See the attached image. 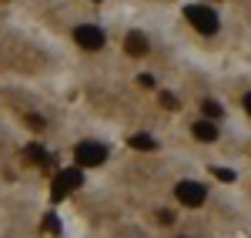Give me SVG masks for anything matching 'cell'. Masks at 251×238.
<instances>
[{
    "label": "cell",
    "instance_id": "277c9868",
    "mask_svg": "<svg viewBox=\"0 0 251 238\" xmlns=\"http://www.w3.org/2000/svg\"><path fill=\"white\" fill-rule=\"evenodd\" d=\"M74 40L84 51H100L104 47V30L94 27V24H80V27H74Z\"/></svg>",
    "mask_w": 251,
    "mask_h": 238
},
{
    "label": "cell",
    "instance_id": "52a82bcc",
    "mask_svg": "<svg viewBox=\"0 0 251 238\" xmlns=\"http://www.w3.org/2000/svg\"><path fill=\"white\" fill-rule=\"evenodd\" d=\"M194 138L198 141H218V128H214L211 121H198L194 124Z\"/></svg>",
    "mask_w": 251,
    "mask_h": 238
},
{
    "label": "cell",
    "instance_id": "8992f818",
    "mask_svg": "<svg viewBox=\"0 0 251 238\" xmlns=\"http://www.w3.org/2000/svg\"><path fill=\"white\" fill-rule=\"evenodd\" d=\"M124 51H127L131 57H144V54H148V37H144L141 30H131V34L124 37Z\"/></svg>",
    "mask_w": 251,
    "mask_h": 238
},
{
    "label": "cell",
    "instance_id": "3957f363",
    "mask_svg": "<svg viewBox=\"0 0 251 238\" xmlns=\"http://www.w3.org/2000/svg\"><path fill=\"white\" fill-rule=\"evenodd\" d=\"M74 158H77V164H84V168H97V164L107 161V148L97 144V141H80L77 151H74Z\"/></svg>",
    "mask_w": 251,
    "mask_h": 238
},
{
    "label": "cell",
    "instance_id": "5bb4252c",
    "mask_svg": "<svg viewBox=\"0 0 251 238\" xmlns=\"http://www.w3.org/2000/svg\"><path fill=\"white\" fill-rule=\"evenodd\" d=\"M137 80H141L144 87H154V78H151V74H141V78H137Z\"/></svg>",
    "mask_w": 251,
    "mask_h": 238
},
{
    "label": "cell",
    "instance_id": "7a4b0ae2",
    "mask_svg": "<svg viewBox=\"0 0 251 238\" xmlns=\"http://www.w3.org/2000/svg\"><path fill=\"white\" fill-rule=\"evenodd\" d=\"M80 185H84L80 168H64V171H57V178H54V185H50V188H54L50 195H54V201H60V198H67L74 188H80Z\"/></svg>",
    "mask_w": 251,
    "mask_h": 238
},
{
    "label": "cell",
    "instance_id": "6da1fadb",
    "mask_svg": "<svg viewBox=\"0 0 251 238\" xmlns=\"http://www.w3.org/2000/svg\"><path fill=\"white\" fill-rule=\"evenodd\" d=\"M184 17L191 20V27L201 30V34H214L218 30V14H214L211 7H204V3H188L184 7Z\"/></svg>",
    "mask_w": 251,
    "mask_h": 238
},
{
    "label": "cell",
    "instance_id": "4fadbf2b",
    "mask_svg": "<svg viewBox=\"0 0 251 238\" xmlns=\"http://www.w3.org/2000/svg\"><path fill=\"white\" fill-rule=\"evenodd\" d=\"M161 101H164V104H168L171 111H174V107H177V98H174V94H161Z\"/></svg>",
    "mask_w": 251,
    "mask_h": 238
},
{
    "label": "cell",
    "instance_id": "ba28073f",
    "mask_svg": "<svg viewBox=\"0 0 251 238\" xmlns=\"http://www.w3.org/2000/svg\"><path fill=\"white\" fill-rule=\"evenodd\" d=\"M127 144H131L134 151H154V148H157V141L151 138V134H131Z\"/></svg>",
    "mask_w": 251,
    "mask_h": 238
},
{
    "label": "cell",
    "instance_id": "7c38bea8",
    "mask_svg": "<svg viewBox=\"0 0 251 238\" xmlns=\"http://www.w3.org/2000/svg\"><path fill=\"white\" fill-rule=\"evenodd\" d=\"M44 228H50V232H60V221L54 218V215H47V218H44Z\"/></svg>",
    "mask_w": 251,
    "mask_h": 238
},
{
    "label": "cell",
    "instance_id": "5b68a950",
    "mask_svg": "<svg viewBox=\"0 0 251 238\" xmlns=\"http://www.w3.org/2000/svg\"><path fill=\"white\" fill-rule=\"evenodd\" d=\"M174 195H177L181 205H188V208H198V205H204V198H208L204 185H198V181H181Z\"/></svg>",
    "mask_w": 251,
    "mask_h": 238
},
{
    "label": "cell",
    "instance_id": "9c48e42d",
    "mask_svg": "<svg viewBox=\"0 0 251 238\" xmlns=\"http://www.w3.org/2000/svg\"><path fill=\"white\" fill-rule=\"evenodd\" d=\"M24 158H30V161H37V164H44V168H47L50 155H47V151H44L40 144H27V148H24Z\"/></svg>",
    "mask_w": 251,
    "mask_h": 238
},
{
    "label": "cell",
    "instance_id": "8fae6325",
    "mask_svg": "<svg viewBox=\"0 0 251 238\" xmlns=\"http://www.w3.org/2000/svg\"><path fill=\"white\" fill-rule=\"evenodd\" d=\"M214 175H218L221 181H234V178H238V175H234V171H228V168H214Z\"/></svg>",
    "mask_w": 251,
    "mask_h": 238
},
{
    "label": "cell",
    "instance_id": "30bf717a",
    "mask_svg": "<svg viewBox=\"0 0 251 238\" xmlns=\"http://www.w3.org/2000/svg\"><path fill=\"white\" fill-rule=\"evenodd\" d=\"M201 107H204V114H211V118H221V104H214V101H204Z\"/></svg>",
    "mask_w": 251,
    "mask_h": 238
}]
</instances>
